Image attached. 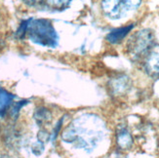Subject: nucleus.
<instances>
[{
  "mask_svg": "<svg viewBox=\"0 0 159 158\" xmlns=\"http://www.w3.org/2000/svg\"><path fill=\"white\" fill-rule=\"evenodd\" d=\"M27 34L32 42L45 47H55L58 43V34L49 20H30Z\"/></svg>",
  "mask_w": 159,
  "mask_h": 158,
  "instance_id": "f257e3e1",
  "label": "nucleus"
},
{
  "mask_svg": "<svg viewBox=\"0 0 159 158\" xmlns=\"http://www.w3.org/2000/svg\"><path fill=\"white\" fill-rule=\"evenodd\" d=\"M121 1L126 8L129 9H135L141 4V0H121Z\"/></svg>",
  "mask_w": 159,
  "mask_h": 158,
  "instance_id": "9b49d317",
  "label": "nucleus"
},
{
  "mask_svg": "<svg viewBox=\"0 0 159 158\" xmlns=\"http://www.w3.org/2000/svg\"><path fill=\"white\" fill-rule=\"evenodd\" d=\"M133 27H134V24H131L129 25L113 29L112 31H110L107 35V40L111 44H118L124 39V37H125L127 34L132 30Z\"/></svg>",
  "mask_w": 159,
  "mask_h": 158,
  "instance_id": "20e7f679",
  "label": "nucleus"
},
{
  "mask_svg": "<svg viewBox=\"0 0 159 158\" xmlns=\"http://www.w3.org/2000/svg\"><path fill=\"white\" fill-rule=\"evenodd\" d=\"M23 1L27 4V5H30V6H34V5H36L37 3L41 2V1H43V0H23Z\"/></svg>",
  "mask_w": 159,
  "mask_h": 158,
  "instance_id": "2eb2a0df",
  "label": "nucleus"
},
{
  "mask_svg": "<svg viewBox=\"0 0 159 158\" xmlns=\"http://www.w3.org/2000/svg\"><path fill=\"white\" fill-rule=\"evenodd\" d=\"M52 6H56V7H63L66 5V3L70 1V0H47Z\"/></svg>",
  "mask_w": 159,
  "mask_h": 158,
  "instance_id": "ddd939ff",
  "label": "nucleus"
},
{
  "mask_svg": "<svg viewBox=\"0 0 159 158\" xmlns=\"http://www.w3.org/2000/svg\"><path fill=\"white\" fill-rule=\"evenodd\" d=\"M2 47H3V42H1V41H0V49H1Z\"/></svg>",
  "mask_w": 159,
  "mask_h": 158,
  "instance_id": "f3484780",
  "label": "nucleus"
},
{
  "mask_svg": "<svg viewBox=\"0 0 159 158\" xmlns=\"http://www.w3.org/2000/svg\"><path fill=\"white\" fill-rule=\"evenodd\" d=\"M13 99L14 96L12 94L7 92L4 89L0 88V116L4 115L6 111L12 104Z\"/></svg>",
  "mask_w": 159,
  "mask_h": 158,
  "instance_id": "423d86ee",
  "label": "nucleus"
},
{
  "mask_svg": "<svg viewBox=\"0 0 159 158\" xmlns=\"http://www.w3.org/2000/svg\"><path fill=\"white\" fill-rule=\"evenodd\" d=\"M117 142H118L120 147L128 148L132 145V137H131V135L127 131L123 130L117 136Z\"/></svg>",
  "mask_w": 159,
  "mask_h": 158,
  "instance_id": "6e6552de",
  "label": "nucleus"
},
{
  "mask_svg": "<svg viewBox=\"0 0 159 158\" xmlns=\"http://www.w3.org/2000/svg\"><path fill=\"white\" fill-rule=\"evenodd\" d=\"M146 70L150 76H158L159 75V54L152 53L148 58L146 63Z\"/></svg>",
  "mask_w": 159,
  "mask_h": 158,
  "instance_id": "39448f33",
  "label": "nucleus"
},
{
  "mask_svg": "<svg viewBox=\"0 0 159 158\" xmlns=\"http://www.w3.org/2000/svg\"><path fill=\"white\" fill-rule=\"evenodd\" d=\"M48 139H49V134H48L46 131H44V130H42V131H40L38 133V141L41 142H46Z\"/></svg>",
  "mask_w": 159,
  "mask_h": 158,
  "instance_id": "4468645a",
  "label": "nucleus"
},
{
  "mask_svg": "<svg viewBox=\"0 0 159 158\" xmlns=\"http://www.w3.org/2000/svg\"><path fill=\"white\" fill-rule=\"evenodd\" d=\"M153 44V33L148 29H143L130 38L128 42V50L134 56H142L148 53Z\"/></svg>",
  "mask_w": 159,
  "mask_h": 158,
  "instance_id": "f03ea898",
  "label": "nucleus"
},
{
  "mask_svg": "<svg viewBox=\"0 0 159 158\" xmlns=\"http://www.w3.org/2000/svg\"><path fill=\"white\" fill-rule=\"evenodd\" d=\"M26 104V102L24 101V102H17V104H15L13 106L12 109H11V115L13 116V117H17L18 114H19V111L20 109L23 107V106H25Z\"/></svg>",
  "mask_w": 159,
  "mask_h": 158,
  "instance_id": "9d476101",
  "label": "nucleus"
},
{
  "mask_svg": "<svg viewBox=\"0 0 159 158\" xmlns=\"http://www.w3.org/2000/svg\"><path fill=\"white\" fill-rule=\"evenodd\" d=\"M61 122H63V119L61 120V122H59L58 123V125H57V127H56V129H55V131H54V135H53V140H55L56 139V137L58 136V133H59V130L61 129Z\"/></svg>",
  "mask_w": 159,
  "mask_h": 158,
  "instance_id": "dca6fc26",
  "label": "nucleus"
},
{
  "mask_svg": "<svg viewBox=\"0 0 159 158\" xmlns=\"http://www.w3.org/2000/svg\"><path fill=\"white\" fill-rule=\"evenodd\" d=\"M52 117L51 112L44 107L37 108L34 112V119L38 124H43L45 122H48Z\"/></svg>",
  "mask_w": 159,
  "mask_h": 158,
  "instance_id": "0eeeda50",
  "label": "nucleus"
},
{
  "mask_svg": "<svg viewBox=\"0 0 159 158\" xmlns=\"http://www.w3.org/2000/svg\"><path fill=\"white\" fill-rule=\"evenodd\" d=\"M102 7L105 14L110 19H119L126 8L121 0H102Z\"/></svg>",
  "mask_w": 159,
  "mask_h": 158,
  "instance_id": "7ed1b4c3",
  "label": "nucleus"
},
{
  "mask_svg": "<svg viewBox=\"0 0 159 158\" xmlns=\"http://www.w3.org/2000/svg\"><path fill=\"white\" fill-rule=\"evenodd\" d=\"M44 149V146H43V142H41L38 141V142L34 143L33 147H32V152L35 154V155H40L42 153Z\"/></svg>",
  "mask_w": 159,
  "mask_h": 158,
  "instance_id": "f8f14e48",
  "label": "nucleus"
},
{
  "mask_svg": "<svg viewBox=\"0 0 159 158\" xmlns=\"http://www.w3.org/2000/svg\"><path fill=\"white\" fill-rule=\"evenodd\" d=\"M30 20L31 19H29V20H23L22 23H20V26H19V29L16 32V36L17 38L19 39H23L25 36V34L27 33V27H29V25L30 23Z\"/></svg>",
  "mask_w": 159,
  "mask_h": 158,
  "instance_id": "1a4fd4ad",
  "label": "nucleus"
}]
</instances>
